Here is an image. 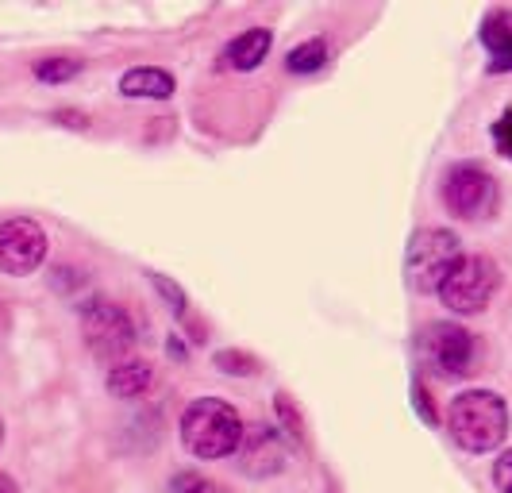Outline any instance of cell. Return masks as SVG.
Returning a JSON list of instances; mask_svg holds the SVG:
<instances>
[{"label":"cell","instance_id":"9c48e42d","mask_svg":"<svg viewBox=\"0 0 512 493\" xmlns=\"http://www.w3.org/2000/svg\"><path fill=\"white\" fill-rule=\"evenodd\" d=\"M235 455H239V470L251 474V478H270V474L285 470V443H282V436H278L274 428H266V424L247 428Z\"/></svg>","mask_w":512,"mask_h":493},{"label":"cell","instance_id":"ac0fdd59","mask_svg":"<svg viewBox=\"0 0 512 493\" xmlns=\"http://www.w3.org/2000/svg\"><path fill=\"white\" fill-rule=\"evenodd\" d=\"M493 147H497V155L512 158V112H505V116L493 124Z\"/></svg>","mask_w":512,"mask_h":493},{"label":"cell","instance_id":"9a60e30c","mask_svg":"<svg viewBox=\"0 0 512 493\" xmlns=\"http://www.w3.org/2000/svg\"><path fill=\"white\" fill-rule=\"evenodd\" d=\"M77 74H81V62H74V58H43V62H35V78L51 81V85L70 81Z\"/></svg>","mask_w":512,"mask_h":493},{"label":"cell","instance_id":"2e32d148","mask_svg":"<svg viewBox=\"0 0 512 493\" xmlns=\"http://www.w3.org/2000/svg\"><path fill=\"white\" fill-rule=\"evenodd\" d=\"M212 363L220 366L224 374H239V378H247V374H255L258 370V359L255 355H247V351H220Z\"/></svg>","mask_w":512,"mask_h":493},{"label":"cell","instance_id":"8992f818","mask_svg":"<svg viewBox=\"0 0 512 493\" xmlns=\"http://www.w3.org/2000/svg\"><path fill=\"white\" fill-rule=\"evenodd\" d=\"M497 178L478 162H455L443 178V205L459 220H489L497 212Z\"/></svg>","mask_w":512,"mask_h":493},{"label":"cell","instance_id":"e0dca14e","mask_svg":"<svg viewBox=\"0 0 512 493\" xmlns=\"http://www.w3.org/2000/svg\"><path fill=\"white\" fill-rule=\"evenodd\" d=\"M174 493H228L216 478H205V474H193V470H185V474H178L174 478V486H170Z\"/></svg>","mask_w":512,"mask_h":493},{"label":"cell","instance_id":"ba28073f","mask_svg":"<svg viewBox=\"0 0 512 493\" xmlns=\"http://www.w3.org/2000/svg\"><path fill=\"white\" fill-rule=\"evenodd\" d=\"M47 259V232L27 220V216H8L0 220V274L27 278Z\"/></svg>","mask_w":512,"mask_h":493},{"label":"cell","instance_id":"30bf717a","mask_svg":"<svg viewBox=\"0 0 512 493\" xmlns=\"http://www.w3.org/2000/svg\"><path fill=\"white\" fill-rule=\"evenodd\" d=\"M270 43H274V35L266 31V27H251V31H243V35H235L228 43V51H224V62H228L231 70H258L262 62H266V54H270Z\"/></svg>","mask_w":512,"mask_h":493},{"label":"cell","instance_id":"ffe728a7","mask_svg":"<svg viewBox=\"0 0 512 493\" xmlns=\"http://www.w3.org/2000/svg\"><path fill=\"white\" fill-rule=\"evenodd\" d=\"M412 405H416V413L424 416L428 424H439L436 409H432V397H428V390H424V386H412Z\"/></svg>","mask_w":512,"mask_h":493},{"label":"cell","instance_id":"7402d4cb","mask_svg":"<svg viewBox=\"0 0 512 493\" xmlns=\"http://www.w3.org/2000/svg\"><path fill=\"white\" fill-rule=\"evenodd\" d=\"M278 413H282V420L289 424V432H293V436H301V416L293 413V401H289L285 393H278Z\"/></svg>","mask_w":512,"mask_h":493},{"label":"cell","instance_id":"3957f363","mask_svg":"<svg viewBox=\"0 0 512 493\" xmlns=\"http://www.w3.org/2000/svg\"><path fill=\"white\" fill-rule=\"evenodd\" d=\"M462 259V243L455 232L447 228H424L409 239V251H405V274H409V286L416 293H439L443 278L455 270V262Z\"/></svg>","mask_w":512,"mask_h":493},{"label":"cell","instance_id":"4fadbf2b","mask_svg":"<svg viewBox=\"0 0 512 493\" xmlns=\"http://www.w3.org/2000/svg\"><path fill=\"white\" fill-rule=\"evenodd\" d=\"M120 93L124 97H151V101H166L174 97V78L158 66H135L120 78Z\"/></svg>","mask_w":512,"mask_h":493},{"label":"cell","instance_id":"6da1fadb","mask_svg":"<svg viewBox=\"0 0 512 493\" xmlns=\"http://www.w3.org/2000/svg\"><path fill=\"white\" fill-rule=\"evenodd\" d=\"M447 432L462 451L486 455L509 436V405L489 390H466L447 409Z\"/></svg>","mask_w":512,"mask_h":493},{"label":"cell","instance_id":"603a6c76","mask_svg":"<svg viewBox=\"0 0 512 493\" xmlns=\"http://www.w3.org/2000/svg\"><path fill=\"white\" fill-rule=\"evenodd\" d=\"M0 493H20V486H16L8 474H0Z\"/></svg>","mask_w":512,"mask_h":493},{"label":"cell","instance_id":"44dd1931","mask_svg":"<svg viewBox=\"0 0 512 493\" xmlns=\"http://www.w3.org/2000/svg\"><path fill=\"white\" fill-rule=\"evenodd\" d=\"M151 278H154V286H158V293H162V297L174 305V312H185V293H181L178 286H170L162 274H151Z\"/></svg>","mask_w":512,"mask_h":493},{"label":"cell","instance_id":"277c9868","mask_svg":"<svg viewBox=\"0 0 512 493\" xmlns=\"http://www.w3.org/2000/svg\"><path fill=\"white\" fill-rule=\"evenodd\" d=\"M501 289V270L489 255H462L455 262V270L443 278L439 286V301L459 316H474V312H486L489 301L497 297Z\"/></svg>","mask_w":512,"mask_h":493},{"label":"cell","instance_id":"5bb4252c","mask_svg":"<svg viewBox=\"0 0 512 493\" xmlns=\"http://www.w3.org/2000/svg\"><path fill=\"white\" fill-rule=\"evenodd\" d=\"M324 62H328L324 39H308V43H301V47H293V51L285 54V70L289 74H316Z\"/></svg>","mask_w":512,"mask_h":493},{"label":"cell","instance_id":"52a82bcc","mask_svg":"<svg viewBox=\"0 0 512 493\" xmlns=\"http://www.w3.org/2000/svg\"><path fill=\"white\" fill-rule=\"evenodd\" d=\"M81 332H85L89 351L112 366L124 363V355L135 347V324H131L128 309L101 301V297L81 309Z\"/></svg>","mask_w":512,"mask_h":493},{"label":"cell","instance_id":"d6986e66","mask_svg":"<svg viewBox=\"0 0 512 493\" xmlns=\"http://www.w3.org/2000/svg\"><path fill=\"white\" fill-rule=\"evenodd\" d=\"M493 482H497L501 493H512V447L497 455V463H493Z\"/></svg>","mask_w":512,"mask_h":493},{"label":"cell","instance_id":"5b68a950","mask_svg":"<svg viewBox=\"0 0 512 493\" xmlns=\"http://www.w3.org/2000/svg\"><path fill=\"white\" fill-rule=\"evenodd\" d=\"M416 355L439 378H466L474 366V336L462 324L432 320L416 336Z\"/></svg>","mask_w":512,"mask_h":493},{"label":"cell","instance_id":"cb8c5ba5","mask_svg":"<svg viewBox=\"0 0 512 493\" xmlns=\"http://www.w3.org/2000/svg\"><path fill=\"white\" fill-rule=\"evenodd\" d=\"M0 440H4V416H0Z\"/></svg>","mask_w":512,"mask_h":493},{"label":"cell","instance_id":"7a4b0ae2","mask_svg":"<svg viewBox=\"0 0 512 493\" xmlns=\"http://www.w3.org/2000/svg\"><path fill=\"white\" fill-rule=\"evenodd\" d=\"M243 420L220 397H201L181 413V443L197 459H228L243 443Z\"/></svg>","mask_w":512,"mask_h":493},{"label":"cell","instance_id":"8fae6325","mask_svg":"<svg viewBox=\"0 0 512 493\" xmlns=\"http://www.w3.org/2000/svg\"><path fill=\"white\" fill-rule=\"evenodd\" d=\"M482 43L489 51V70L509 74L512 70V20L505 12H493L482 20Z\"/></svg>","mask_w":512,"mask_h":493},{"label":"cell","instance_id":"7c38bea8","mask_svg":"<svg viewBox=\"0 0 512 493\" xmlns=\"http://www.w3.org/2000/svg\"><path fill=\"white\" fill-rule=\"evenodd\" d=\"M154 382V370L151 363H139V359H124V363H116L112 370H108V393L112 397H124V401H131V397H143V393L151 390Z\"/></svg>","mask_w":512,"mask_h":493}]
</instances>
